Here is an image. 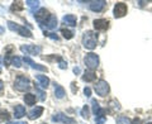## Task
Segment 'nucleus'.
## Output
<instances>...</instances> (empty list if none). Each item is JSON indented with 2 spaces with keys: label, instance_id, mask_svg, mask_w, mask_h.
Instances as JSON below:
<instances>
[{
  "label": "nucleus",
  "instance_id": "obj_13",
  "mask_svg": "<svg viewBox=\"0 0 152 124\" xmlns=\"http://www.w3.org/2000/svg\"><path fill=\"white\" fill-rule=\"evenodd\" d=\"M62 23L65 26H69V27H75L76 26V17L72 15V14H67L62 18Z\"/></svg>",
  "mask_w": 152,
  "mask_h": 124
},
{
  "label": "nucleus",
  "instance_id": "obj_12",
  "mask_svg": "<svg viewBox=\"0 0 152 124\" xmlns=\"http://www.w3.org/2000/svg\"><path fill=\"white\" fill-rule=\"evenodd\" d=\"M23 61H24L26 63L29 65L32 69L38 70V71H46V72H47V67H45V66H42V65H39V63H36V62L33 61L31 57H24V60H23Z\"/></svg>",
  "mask_w": 152,
  "mask_h": 124
},
{
  "label": "nucleus",
  "instance_id": "obj_16",
  "mask_svg": "<svg viewBox=\"0 0 152 124\" xmlns=\"http://www.w3.org/2000/svg\"><path fill=\"white\" fill-rule=\"evenodd\" d=\"M56 27H57V18H56V15H51L46 23V29L53 31V29H56Z\"/></svg>",
  "mask_w": 152,
  "mask_h": 124
},
{
  "label": "nucleus",
  "instance_id": "obj_11",
  "mask_svg": "<svg viewBox=\"0 0 152 124\" xmlns=\"http://www.w3.org/2000/svg\"><path fill=\"white\" fill-rule=\"evenodd\" d=\"M105 4L107 1H104V0H96V1H91L90 3V9H91L93 12H102L104 8H105Z\"/></svg>",
  "mask_w": 152,
  "mask_h": 124
},
{
  "label": "nucleus",
  "instance_id": "obj_38",
  "mask_svg": "<svg viewBox=\"0 0 152 124\" xmlns=\"http://www.w3.org/2000/svg\"><path fill=\"white\" fill-rule=\"evenodd\" d=\"M148 124H152V122H151V123H148Z\"/></svg>",
  "mask_w": 152,
  "mask_h": 124
},
{
  "label": "nucleus",
  "instance_id": "obj_17",
  "mask_svg": "<svg viewBox=\"0 0 152 124\" xmlns=\"http://www.w3.org/2000/svg\"><path fill=\"white\" fill-rule=\"evenodd\" d=\"M26 115V108L23 105H15L14 108V117L17 119H20Z\"/></svg>",
  "mask_w": 152,
  "mask_h": 124
},
{
  "label": "nucleus",
  "instance_id": "obj_7",
  "mask_svg": "<svg viewBox=\"0 0 152 124\" xmlns=\"http://www.w3.org/2000/svg\"><path fill=\"white\" fill-rule=\"evenodd\" d=\"M52 122L56 123H64V124H76V120L67 115H65L62 113H57L55 115H52Z\"/></svg>",
  "mask_w": 152,
  "mask_h": 124
},
{
  "label": "nucleus",
  "instance_id": "obj_37",
  "mask_svg": "<svg viewBox=\"0 0 152 124\" xmlns=\"http://www.w3.org/2000/svg\"><path fill=\"white\" fill-rule=\"evenodd\" d=\"M3 88H4V84H3V81L0 80V91H1V90H3Z\"/></svg>",
  "mask_w": 152,
  "mask_h": 124
},
{
  "label": "nucleus",
  "instance_id": "obj_15",
  "mask_svg": "<svg viewBox=\"0 0 152 124\" xmlns=\"http://www.w3.org/2000/svg\"><path fill=\"white\" fill-rule=\"evenodd\" d=\"M37 81H38V85H41V88L43 89H46L50 85V79L46 75H37Z\"/></svg>",
  "mask_w": 152,
  "mask_h": 124
},
{
  "label": "nucleus",
  "instance_id": "obj_25",
  "mask_svg": "<svg viewBox=\"0 0 152 124\" xmlns=\"http://www.w3.org/2000/svg\"><path fill=\"white\" fill-rule=\"evenodd\" d=\"M61 34L64 36V38H66V39H71V38H74V32H71L69 29H61Z\"/></svg>",
  "mask_w": 152,
  "mask_h": 124
},
{
  "label": "nucleus",
  "instance_id": "obj_19",
  "mask_svg": "<svg viewBox=\"0 0 152 124\" xmlns=\"http://www.w3.org/2000/svg\"><path fill=\"white\" fill-rule=\"evenodd\" d=\"M65 95H66L65 89L61 86V85L56 84V85H55V96H56L57 99H62V98H65Z\"/></svg>",
  "mask_w": 152,
  "mask_h": 124
},
{
  "label": "nucleus",
  "instance_id": "obj_20",
  "mask_svg": "<svg viewBox=\"0 0 152 124\" xmlns=\"http://www.w3.org/2000/svg\"><path fill=\"white\" fill-rule=\"evenodd\" d=\"M26 4H27V7L29 8L31 13H34L36 9L39 7V1H38V0H27Z\"/></svg>",
  "mask_w": 152,
  "mask_h": 124
},
{
  "label": "nucleus",
  "instance_id": "obj_30",
  "mask_svg": "<svg viewBox=\"0 0 152 124\" xmlns=\"http://www.w3.org/2000/svg\"><path fill=\"white\" fill-rule=\"evenodd\" d=\"M36 91L38 93V95H39V99L42 100V101H43V100L46 99V93H45V91H42V90L38 88V86H36Z\"/></svg>",
  "mask_w": 152,
  "mask_h": 124
},
{
  "label": "nucleus",
  "instance_id": "obj_14",
  "mask_svg": "<svg viewBox=\"0 0 152 124\" xmlns=\"http://www.w3.org/2000/svg\"><path fill=\"white\" fill-rule=\"evenodd\" d=\"M42 113H43V108L42 106H36L29 112L28 117H29V119H37V118H39L42 115Z\"/></svg>",
  "mask_w": 152,
  "mask_h": 124
},
{
  "label": "nucleus",
  "instance_id": "obj_1",
  "mask_svg": "<svg viewBox=\"0 0 152 124\" xmlns=\"http://www.w3.org/2000/svg\"><path fill=\"white\" fill-rule=\"evenodd\" d=\"M98 44V34L91 31H86L83 36V46L86 50H94Z\"/></svg>",
  "mask_w": 152,
  "mask_h": 124
},
{
  "label": "nucleus",
  "instance_id": "obj_24",
  "mask_svg": "<svg viewBox=\"0 0 152 124\" xmlns=\"http://www.w3.org/2000/svg\"><path fill=\"white\" fill-rule=\"evenodd\" d=\"M10 119V114L8 110H0V122H8Z\"/></svg>",
  "mask_w": 152,
  "mask_h": 124
},
{
  "label": "nucleus",
  "instance_id": "obj_32",
  "mask_svg": "<svg viewBox=\"0 0 152 124\" xmlns=\"http://www.w3.org/2000/svg\"><path fill=\"white\" fill-rule=\"evenodd\" d=\"M84 94L86 95V96H90V95H91V90H90V88H85L84 89Z\"/></svg>",
  "mask_w": 152,
  "mask_h": 124
},
{
  "label": "nucleus",
  "instance_id": "obj_34",
  "mask_svg": "<svg viewBox=\"0 0 152 124\" xmlns=\"http://www.w3.org/2000/svg\"><path fill=\"white\" fill-rule=\"evenodd\" d=\"M131 124H141V119H138V118H136L134 120H133Z\"/></svg>",
  "mask_w": 152,
  "mask_h": 124
},
{
  "label": "nucleus",
  "instance_id": "obj_36",
  "mask_svg": "<svg viewBox=\"0 0 152 124\" xmlns=\"http://www.w3.org/2000/svg\"><path fill=\"white\" fill-rule=\"evenodd\" d=\"M74 72L75 74H80V67H75L74 69Z\"/></svg>",
  "mask_w": 152,
  "mask_h": 124
},
{
  "label": "nucleus",
  "instance_id": "obj_6",
  "mask_svg": "<svg viewBox=\"0 0 152 124\" xmlns=\"http://www.w3.org/2000/svg\"><path fill=\"white\" fill-rule=\"evenodd\" d=\"M20 51L26 55H29V56H37L41 53L42 48L39 46H34V44H26V46H22L20 47Z\"/></svg>",
  "mask_w": 152,
  "mask_h": 124
},
{
  "label": "nucleus",
  "instance_id": "obj_5",
  "mask_svg": "<svg viewBox=\"0 0 152 124\" xmlns=\"http://www.w3.org/2000/svg\"><path fill=\"white\" fill-rule=\"evenodd\" d=\"M109 90H110L109 84L107 82V81H104V80L98 81L96 85H95V93H96L99 96H105V95H108Z\"/></svg>",
  "mask_w": 152,
  "mask_h": 124
},
{
  "label": "nucleus",
  "instance_id": "obj_3",
  "mask_svg": "<svg viewBox=\"0 0 152 124\" xmlns=\"http://www.w3.org/2000/svg\"><path fill=\"white\" fill-rule=\"evenodd\" d=\"M14 88H15L18 91H27V90L31 89V81L28 80L26 76L19 75L15 79V81H14Z\"/></svg>",
  "mask_w": 152,
  "mask_h": 124
},
{
  "label": "nucleus",
  "instance_id": "obj_9",
  "mask_svg": "<svg viewBox=\"0 0 152 124\" xmlns=\"http://www.w3.org/2000/svg\"><path fill=\"white\" fill-rule=\"evenodd\" d=\"M127 10H128L127 4L122 3V1L117 3L115 7H114V17H115V18H122V17H124L126 14H127Z\"/></svg>",
  "mask_w": 152,
  "mask_h": 124
},
{
  "label": "nucleus",
  "instance_id": "obj_31",
  "mask_svg": "<svg viewBox=\"0 0 152 124\" xmlns=\"http://www.w3.org/2000/svg\"><path fill=\"white\" fill-rule=\"evenodd\" d=\"M58 67H60V69H67V63H66L65 61L60 60V65H58Z\"/></svg>",
  "mask_w": 152,
  "mask_h": 124
},
{
  "label": "nucleus",
  "instance_id": "obj_33",
  "mask_svg": "<svg viewBox=\"0 0 152 124\" xmlns=\"http://www.w3.org/2000/svg\"><path fill=\"white\" fill-rule=\"evenodd\" d=\"M46 34L48 36V37H51L52 39H55V41H58V37H57V36H55L53 33H46Z\"/></svg>",
  "mask_w": 152,
  "mask_h": 124
},
{
  "label": "nucleus",
  "instance_id": "obj_2",
  "mask_svg": "<svg viewBox=\"0 0 152 124\" xmlns=\"http://www.w3.org/2000/svg\"><path fill=\"white\" fill-rule=\"evenodd\" d=\"M7 24H8L9 29L13 31V32H17L18 34H20V36H23V37H27V38H32V37H33V36H32V32L28 29V28H26V27L19 26V24H17V23H14V22H12V20H9Z\"/></svg>",
  "mask_w": 152,
  "mask_h": 124
},
{
  "label": "nucleus",
  "instance_id": "obj_8",
  "mask_svg": "<svg viewBox=\"0 0 152 124\" xmlns=\"http://www.w3.org/2000/svg\"><path fill=\"white\" fill-rule=\"evenodd\" d=\"M34 17H36V20L39 23V24H46L47 20H48L50 17H51V14L48 13L47 9L42 8V9H39V10L34 14Z\"/></svg>",
  "mask_w": 152,
  "mask_h": 124
},
{
  "label": "nucleus",
  "instance_id": "obj_10",
  "mask_svg": "<svg viewBox=\"0 0 152 124\" xmlns=\"http://www.w3.org/2000/svg\"><path fill=\"white\" fill-rule=\"evenodd\" d=\"M93 24L96 31H107L109 28V20H107V19H95Z\"/></svg>",
  "mask_w": 152,
  "mask_h": 124
},
{
  "label": "nucleus",
  "instance_id": "obj_26",
  "mask_svg": "<svg viewBox=\"0 0 152 124\" xmlns=\"http://www.w3.org/2000/svg\"><path fill=\"white\" fill-rule=\"evenodd\" d=\"M117 124H131V120H129V118L121 115L117 118Z\"/></svg>",
  "mask_w": 152,
  "mask_h": 124
},
{
  "label": "nucleus",
  "instance_id": "obj_21",
  "mask_svg": "<svg viewBox=\"0 0 152 124\" xmlns=\"http://www.w3.org/2000/svg\"><path fill=\"white\" fill-rule=\"evenodd\" d=\"M95 77H96V75H95L93 71H85L83 75V80L86 81V82H91V81L95 80Z\"/></svg>",
  "mask_w": 152,
  "mask_h": 124
},
{
  "label": "nucleus",
  "instance_id": "obj_27",
  "mask_svg": "<svg viewBox=\"0 0 152 124\" xmlns=\"http://www.w3.org/2000/svg\"><path fill=\"white\" fill-rule=\"evenodd\" d=\"M12 65L15 66V67H20L22 66V60L19 58V57H12Z\"/></svg>",
  "mask_w": 152,
  "mask_h": 124
},
{
  "label": "nucleus",
  "instance_id": "obj_18",
  "mask_svg": "<svg viewBox=\"0 0 152 124\" xmlns=\"http://www.w3.org/2000/svg\"><path fill=\"white\" fill-rule=\"evenodd\" d=\"M91 104H93V112H94V114L96 117H99V115H104V112L103 109L100 108V105H99V103L96 101V100H91Z\"/></svg>",
  "mask_w": 152,
  "mask_h": 124
},
{
  "label": "nucleus",
  "instance_id": "obj_29",
  "mask_svg": "<svg viewBox=\"0 0 152 124\" xmlns=\"http://www.w3.org/2000/svg\"><path fill=\"white\" fill-rule=\"evenodd\" d=\"M105 120H107L105 115H99V117L95 118V123H96V124H104V123H105Z\"/></svg>",
  "mask_w": 152,
  "mask_h": 124
},
{
  "label": "nucleus",
  "instance_id": "obj_23",
  "mask_svg": "<svg viewBox=\"0 0 152 124\" xmlns=\"http://www.w3.org/2000/svg\"><path fill=\"white\" fill-rule=\"evenodd\" d=\"M23 8H24V4L22 1H14L10 7V10L12 12H20V10H23Z\"/></svg>",
  "mask_w": 152,
  "mask_h": 124
},
{
  "label": "nucleus",
  "instance_id": "obj_4",
  "mask_svg": "<svg viewBox=\"0 0 152 124\" xmlns=\"http://www.w3.org/2000/svg\"><path fill=\"white\" fill-rule=\"evenodd\" d=\"M84 62H85V65H86V67L90 71H93L99 66V56L95 53H88L85 56Z\"/></svg>",
  "mask_w": 152,
  "mask_h": 124
},
{
  "label": "nucleus",
  "instance_id": "obj_22",
  "mask_svg": "<svg viewBox=\"0 0 152 124\" xmlns=\"http://www.w3.org/2000/svg\"><path fill=\"white\" fill-rule=\"evenodd\" d=\"M24 101L27 105H33V104L36 103V95H33V94H26L24 95Z\"/></svg>",
  "mask_w": 152,
  "mask_h": 124
},
{
  "label": "nucleus",
  "instance_id": "obj_35",
  "mask_svg": "<svg viewBox=\"0 0 152 124\" xmlns=\"http://www.w3.org/2000/svg\"><path fill=\"white\" fill-rule=\"evenodd\" d=\"M8 124H27L26 122H8Z\"/></svg>",
  "mask_w": 152,
  "mask_h": 124
},
{
  "label": "nucleus",
  "instance_id": "obj_28",
  "mask_svg": "<svg viewBox=\"0 0 152 124\" xmlns=\"http://www.w3.org/2000/svg\"><path fill=\"white\" fill-rule=\"evenodd\" d=\"M80 114H81V117L85 118V119H88V118H89V108H88V105H85V106L81 109Z\"/></svg>",
  "mask_w": 152,
  "mask_h": 124
}]
</instances>
